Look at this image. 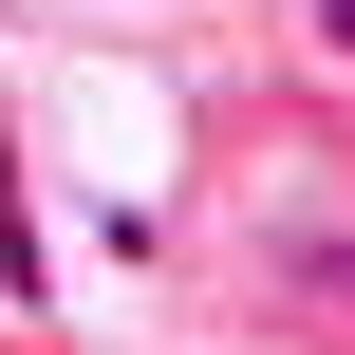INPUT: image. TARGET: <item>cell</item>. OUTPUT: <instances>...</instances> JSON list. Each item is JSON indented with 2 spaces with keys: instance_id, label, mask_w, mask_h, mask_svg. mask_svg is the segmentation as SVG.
<instances>
[{
  "instance_id": "obj_2",
  "label": "cell",
  "mask_w": 355,
  "mask_h": 355,
  "mask_svg": "<svg viewBox=\"0 0 355 355\" xmlns=\"http://www.w3.org/2000/svg\"><path fill=\"white\" fill-rule=\"evenodd\" d=\"M300 37H318V56H337V75H355V0H318V19H300Z\"/></svg>"
},
{
  "instance_id": "obj_1",
  "label": "cell",
  "mask_w": 355,
  "mask_h": 355,
  "mask_svg": "<svg viewBox=\"0 0 355 355\" xmlns=\"http://www.w3.org/2000/svg\"><path fill=\"white\" fill-rule=\"evenodd\" d=\"M300 281H318V300H337V318H355V243H300Z\"/></svg>"
}]
</instances>
